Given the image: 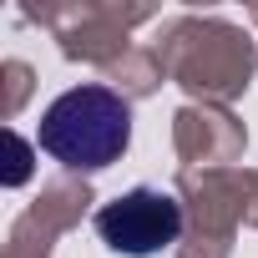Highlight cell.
<instances>
[{"mask_svg":"<svg viewBox=\"0 0 258 258\" xmlns=\"http://www.w3.org/2000/svg\"><path fill=\"white\" fill-rule=\"evenodd\" d=\"M126 142H132V106L96 81L61 91L41 111V126H36V147L71 172L111 167L126 152Z\"/></svg>","mask_w":258,"mask_h":258,"instance_id":"cell-1","label":"cell"},{"mask_svg":"<svg viewBox=\"0 0 258 258\" xmlns=\"http://www.w3.org/2000/svg\"><path fill=\"white\" fill-rule=\"evenodd\" d=\"M177 233H182V208L172 192L157 187H132L96 208V238L121 258H152L172 248Z\"/></svg>","mask_w":258,"mask_h":258,"instance_id":"cell-2","label":"cell"}]
</instances>
